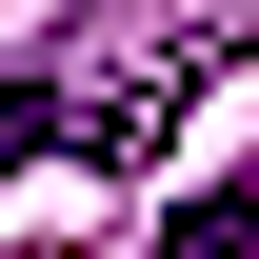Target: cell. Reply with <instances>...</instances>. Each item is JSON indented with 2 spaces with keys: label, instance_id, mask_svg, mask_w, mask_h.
I'll use <instances>...</instances> for the list:
<instances>
[{
  "label": "cell",
  "instance_id": "cell-1",
  "mask_svg": "<svg viewBox=\"0 0 259 259\" xmlns=\"http://www.w3.org/2000/svg\"><path fill=\"white\" fill-rule=\"evenodd\" d=\"M60 80H80V160H160L180 100L220 80V40H160V60H60Z\"/></svg>",
  "mask_w": 259,
  "mask_h": 259
},
{
  "label": "cell",
  "instance_id": "cell-3",
  "mask_svg": "<svg viewBox=\"0 0 259 259\" xmlns=\"http://www.w3.org/2000/svg\"><path fill=\"white\" fill-rule=\"evenodd\" d=\"M160 259H259V180H199L180 220H160Z\"/></svg>",
  "mask_w": 259,
  "mask_h": 259
},
{
  "label": "cell",
  "instance_id": "cell-2",
  "mask_svg": "<svg viewBox=\"0 0 259 259\" xmlns=\"http://www.w3.org/2000/svg\"><path fill=\"white\" fill-rule=\"evenodd\" d=\"M0 160H80V80H60V60L0 80Z\"/></svg>",
  "mask_w": 259,
  "mask_h": 259
}]
</instances>
